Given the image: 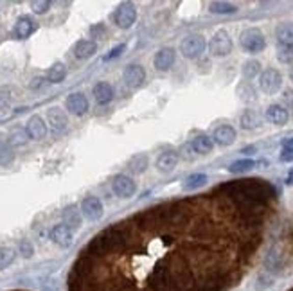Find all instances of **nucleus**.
<instances>
[{
    "label": "nucleus",
    "mask_w": 293,
    "mask_h": 291,
    "mask_svg": "<svg viewBox=\"0 0 293 291\" xmlns=\"http://www.w3.org/2000/svg\"><path fill=\"white\" fill-rule=\"evenodd\" d=\"M239 45L248 54H259L267 49V38L261 29L257 27H248L239 34Z\"/></svg>",
    "instance_id": "obj_1"
},
{
    "label": "nucleus",
    "mask_w": 293,
    "mask_h": 291,
    "mask_svg": "<svg viewBox=\"0 0 293 291\" xmlns=\"http://www.w3.org/2000/svg\"><path fill=\"white\" fill-rule=\"evenodd\" d=\"M232 38L225 29H220L212 34V38L209 42V52L214 58H227L232 52Z\"/></svg>",
    "instance_id": "obj_2"
},
{
    "label": "nucleus",
    "mask_w": 293,
    "mask_h": 291,
    "mask_svg": "<svg viewBox=\"0 0 293 291\" xmlns=\"http://www.w3.org/2000/svg\"><path fill=\"white\" fill-rule=\"evenodd\" d=\"M259 90L267 95H275L282 88V74L277 68H267L259 76Z\"/></svg>",
    "instance_id": "obj_3"
},
{
    "label": "nucleus",
    "mask_w": 293,
    "mask_h": 291,
    "mask_svg": "<svg viewBox=\"0 0 293 291\" xmlns=\"http://www.w3.org/2000/svg\"><path fill=\"white\" fill-rule=\"evenodd\" d=\"M205 47L207 43L202 34H191V36L182 40V43H180V52H182V56L187 58V60H196V58H200L203 54Z\"/></svg>",
    "instance_id": "obj_4"
},
{
    "label": "nucleus",
    "mask_w": 293,
    "mask_h": 291,
    "mask_svg": "<svg viewBox=\"0 0 293 291\" xmlns=\"http://www.w3.org/2000/svg\"><path fill=\"white\" fill-rule=\"evenodd\" d=\"M137 20V9L131 2H122L114 13V22L121 29H129Z\"/></svg>",
    "instance_id": "obj_5"
},
{
    "label": "nucleus",
    "mask_w": 293,
    "mask_h": 291,
    "mask_svg": "<svg viewBox=\"0 0 293 291\" xmlns=\"http://www.w3.org/2000/svg\"><path fill=\"white\" fill-rule=\"evenodd\" d=\"M112 191L115 193V196L128 200L137 191V183L134 181V178L126 176V174H115L114 180H112Z\"/></svg>",
    "instance_id": "obj_6"
},
{
    "label": "nucleus",
    "mask_w": 293,
    "mask_h": 291,
    "mask_svg": "<svg viewBox=\"0 0 293 291\" xmlns=\"http://www.w3.org/2000/svg\"><path fill=\"white\" fill-rule=\"evenodd\" d=\"M47 122H49L54 135L65 133L67 131V126H69V119H67L65 112L61 108H58V106H52V108L47 110Z\"/></svg>",
    "instance_id": "obj_7"
},
{
    "label": "nucleus",
    "mask_w": 293,
    "mask_h": 291,
    "mask_svg": "<svg viewBox=\"0 0 293 291\" xmlns=\"http://www.w3.org/2000/svg\"><path fill=\"white\" fill-rule=\"evenodd\" d=\"M103 201L97 196H87L81 201V214L90 221H97L103 218Z\"/></svg>",
    "instance_id": "obj_8"
},
{
    "label": "nucleus",
    "mask_w": 293,
    "mask_h": 291,
    "mask_svg": "<svg viewBox=\"0 0 293 291\" xmlns=\"http://www.w3.org/2000/svg\"><path fill=\"white\" fill-rule=\"evenodd\" d=\"M122 77H124V83L128 85L129 88H139L146 81V70L142 65L131 63L124 68Z\"/></svg>",
    "instance_id": "obj_9"
},
{
    "label": "nucleus",
    "mask_w": 293,
    "mask_h": 291,
    "mask_svg": "<svg viewBox=\"0 0 293 291\" xmlns=\"http://www.w3.org/2000/svg\"><path fill=\"white\" fill-rule=\"evenodd\" d=\"M65 108H67L69 114L81 117V115H85L88 112V99L85 97V94H81V92H74V94H70L69 97H67V101H65Z\"/></svg>",
    "instance_id": "obj_10"
},
{
    "label": "nucleus",
    "mask_w": 293,
    "mask_h": 291,
    "mask_svg": "<svg viewBox=\"0 0 293 291\" xmlns=\"http://www.w3.org/2000/svg\"><path fill=\"white\" fill-rule=\"evenodd\" d=\"M176 61V50L173 47H162L158 52L155 54V60H153V65L158 72H168L169 68L175 65Z\"/></svg>",
    "instance_id": "obj_11"
},
{
    "label": "nucleus",
    "mask_w": 293,
    "mask_h": 291,
    "mask_svg": "<svg viewBox=\"0 0 293 291\" xmlns=\"http://www.w3.org/2000/svg\"><path fill=\"white\" fill-rule=\"evenodd\" d=\"M236 139H237V133L230 124L218 126V128L214 129V133H212V140L218 144V146H223V148L232 146V144L236 142Z\"/></svg>",
    "instance_id": "obj_12"
},
{
    "label": "nucleus",
    "mask_w": 293,
    "mask_h": 291,
    "mask_svg": "<svg viewBox=\"0 0 293 291\" xmlns=\"http://www.w3.org/2000/svg\"><path fill=\"white\" fill-rule=\"evenodd\" d=\"M25 131L29 135V139L33 140H42L45 139L47 135V124L40 115H33V117L27 121V126H25Z\"/></svg>",
    "instance_id": "obj_13"
},
{
    "label": "nucleus",
    "mask_w": 293,
    "mask_h": 291,
    "mask_svg": "<svg viewBox=\"0 0 293 291\" xmlns=\"http://www.w3.org/2000/svg\"><path fill=\"white\" fill-rule=\"evenodd\" d=\"M50 239H52V243H56L58 246H61V248H69L70 245H72V230H70L67 225H56V227L50 230Z\"/></svg>",
    "instance_id": "obj_14"
},
{
    "label": "nucleus",
    "mask_w": 293,
    "mask_h": 291,
    "mask_svg": "<svg viewBox=\"0 0 293 291\" xmlns=\"http://www.w3.org/2000/svg\"><path fill=\"white\" fill-rule=\"evenodd\" d=\"M267 121L275 126H284L289 121V112L282 104H270L267 108Z\"/></svg>",
    "instance_id": "obj_15"
},
{
    "label": "nucleus",
    "mask_w": 293,
    "mask_h": 291,
    "mask_svg": "<svg viewBox=\"0 0 293 291\" xmlns=\"http://www.w3.org/2000/svg\"><path fill=\"white\" fill-rule=\"evenodd\" d=\"M35 31H36L35 20L31 18V16H20V18L16 20L13 33H15V36L18 40H25V38H29V36L35 33Z\"/></svg>",
    "instance_id": "obj_16"
},
{
    "label": "nucleus",
    "mask_w": 293,
    "mask_h": 291,
    "mask_svg": "<svg viewBox=\"0 0 293 291\" xmlns=\"http://www.w3.org/2000/svg\"><path fill=\"white\" fill-rule=\"evenodd\" d=\"M275 38L282 47H293V22H282L275 27Z\"/></svg>",
    "instance_id": "obj_17"
},
{
    "label": "nucleus",
    "mask_w": 293,
    "mask_h": 291,
    "mask_svg": "<svg viewBox=\"0 0 293 291\" xmlns=\"http://www.w3.org/2000/svg\"><path fill=\"white\" fill-rule=\"evenodd\" d=\"M191 148L198 155H209L214 149V140L209 135H205V133H200V135H196L191 140Z\"/></svg>",
    "instance_id": "obj_18"
},
{
    "label": "nucleus",
    "mask_w": 293,
    "mask_h": 291,
    "mask_svg": "<svg viewBox=\"0 0 293 291\" xmlns=\"http://www.w3.org/2000/svg\"><path fill=\"white\" fill-rule=\"evenodd\" d=\"M94 99L97 104L104 106L114 99V87L106 81H101L94 87Z\"/></svg>",
    "instance_id": "obj_19"
},
{
    "label": "nucleus",
    "mask_w": 293,
    "mask_h": 291,
    "mask_svg": "<svg viewBox=\"0 0 293 291\" xmlns=\"http://www.w3.org/2000/svg\"><path fill=\"white\" fill-rule=\"evenodd\" d=\"M176 166H178V155L175 151L160 153L158 158H156V169L160 173H171Z\"/></svg>",
    "instance_id": "obj_20"
},
{
    "label": "nucleus",
    "mask_w": 293,
    "mask_h": 291,
    "mask_svg": "<svg viewBox=\"0 0 293 291\" xmlns=\"http://www.w3.org/2000/svg\"><path fill=\"white\" fill-rule=\"evenodd\" d=\"M95 52H97V43L92 42V40H79V42H76V45H74V56H76L77 60H88V58H92Z\"/></svg>",
    "instance_id": "obj_21"
},
{
    "label": "nucleus",
    "mask_w": 293,
    "mask_h": 291,
    "mask_svg": "<svg viewBox=\"0 0 293 291\" xmlns=\"http://www.w3.org/2000/svg\"><path fill=\"white\" fill-rule=\"evenodd\" d=\"M63 225L70 228V230H76V228L81 227V214L77 210L76 205H69V207L63 210Z\"/></svg>",
    "instance_id": "obj_22"
},
{
    "label": "nucleus",
    "mask_w": 293,
    "mask_h": 291,
    "mask_svg": "<svg viewBox=\"0 0 293 291\" xmlns=\"http://www.w3.org/2000/svg\"><path fill=\"white\" fill-rule=\"evenodd\" d=\"M148 167H149V158H148V155H144V153L134 155L128 162V169L135 174H142Z\"/></svg>",
    "instance_id": "obj_23"
},
{
    "label": "nucleus",
    "mask_w": 293,
    "mask_h": 291,
    "mask_svg": "<svg viewBox=\"0 0 293 291\" xmlns=\"http://www.w3.org/2000/svg\"><path fill=\"white\" fill-rule=\"evenodd\" d=\"M239 124L243 129H255L261 124V119H259L257 112L254 110H245L239 117Z\"/></svg>",
    "instance_id": "obj_24"
},
{
    "label": "nucleus",
    "mask_w": 293,
    "mask_h": 291,
    "mask_svg": "<svg viewBox=\"0 0 293 291\" xmlns=\"http://www.w3.org/2000/svg\"><path fill=\"white\" fill-rule=\"evenodd\" d=\"M65 77H67V67H65L61 61H56V63L49 68V72H47L49 83H61Z\"/></svg>",
    "instance_id": "obj_25"
},
{
    "label": "nucleus",
    "mask_w": 293,
    "mask_h": 291,
    "mask_svg": "<svg viewBox=\"0 0 293 291\" xmlns=\"http://www.w3.org/2000/svg\"><path fill=\"white\" fill-rule=\"evenodd\" d=\"M237 97L243 102H254L255 99H257V92H255V88L250 85V81L239 83V87H237Z\"/></svg>",
    "instance_id": "obj_26"
},
{
    "label": "nucleus",
    "mask_w": 293,
    "mask_h": 291,
    "mask_svg": "<svg viewBox=\"0 0 293 291\" xmlns=\"http://www.w3.org/2000/svg\"><path fill=\"white\" fill-rule=\"evenodd\" d=\"M209 181V176L203 173H194L191 176L185 178V183H183V189L185 191H194L198 189V187H203Z\"/></svg>",
    "instance_id": "obj_27"
},
{
    "label": "nucleus",
    "mask_w": 293,
    "mask_h": 291,
    "mask_svg": "<svg viewBox=\"0 0 293 291\" xmlns=\"http://www.w3.org/2000/svg\"><path fill=\"white\" fill-rule=\"evenodd\" d=\"M241 72H243L245 80H254V77L261 76V63H259V61H255V60L245 61Z\"/></svg>",
    "instance_id": "obj_28"
},
{
    "label": "nucleus",
    "mask_w": 293,
    "mask_h": 291,
    "mask_svg": "<svg viewBox=\"0 0 293 291\" xmlns=\"http://www.w3.org/2000/svg\"><path fill=\"white\" fill-rule=\"evenodd\" d=\"M209 11L214 13V15H232V13L237 11V8L230 2H210Z\"/></svg>",
    "instance_id": "obj_29"
},
{
    "label": "nucleus",
    "mask_w": 293,
    "mask_h": 291,
    "mask_svg": "<svg viewBox=\"0 0 293 291\" xmlns=\"http://www.w3.org/2000/svg\"><path fill=\"white\" fill-rule=\"evenodd\" d=\"M255 167V160L252 158H241V160H236V162L230 164L229 171L234 174H239V173H247V171L254 169Z\"/></svg>",
    "instance_id": "obj_30"
},
{
    "label": "nucleus",
    "mask_w": 293,
    "mask_h": 291,
    "mask_svg": "<svg viewBox=\"0 0 293 291\" xmlns=\"http://www.w3.org/2000/svg\"><path fill=\"white\" fill-rule=\"evenodd\" d=\"M15 250L13 248H8V246H2L0 248V270H6L8 266L13 264L15 261Z\"/></svg>",
    "instance_id": "obj_31"
},
{
    "label": "nucleus",
    "mask_w": 293,
    "mask_h": 291,
    "mask_svg": "<svg viewBox=\"0 0 293 291\" xmlns=\"http://www.w3.org/2000/svg\"><path fill=\"white\" fill-rule=\"evenodd\" d=\"M15 160V151L11 149V146H0V166H9Z\"/></svg>",
    "instance_id": "obj_32"
},
{
    "label": "nucleus",
    "mask_w": 293,
    "mask_h": 291,
    "mask_svg": "<svg viewBox=\"0 0 293 291\" xmlns=\"http://www.w3.org/2000/svg\"><path fill=\"white\" fill-rule=\"evenodd\" d=\"M277 60L281 63H293V47H277Z\"/></svg>",
    "instance_id": "obj_33"
},
{
    "label": "nucleus",
    "mask_w": 293,
    "mask_h": 291,
    "mask_svg": "<svg viewBox=\"0 0 293 291\" xmlns=\"http://www.w3.org/2000/svg\"><path fill=\"white\" fill-rule=\"evenodd\" d=\"M27 139H29L27 131H23V129H15V131L9 135V144H11V146H23V144L27 142Z\"/></svg>",
    "instance_id": "obj_34"
},
{
    "label": "nucleus",
    "mask_w": 293,
    "mask_h": 291,
    "mask_svg": "<svg viewBox=\"0 0 293 291\" xmlns=\"http://www.w3.org/2000/svg\"><path fill=\"white\" fill-rule=\"evenodd\" d=\"M31 9H33L36 15H45L50 9V2L49 0H35V2H31Z\"/></svg>",
    "instance_id": "obj_35"
},
{
    "label": "nucleus",
    "mask_w": 293,
    "mask_h": 291,
    "mask_svg": "<svg viewBox=\"0 0 293 291\" xmlns=\"http://www.w3.org/2000/svg\"><path fill=\"white\" fill-rule=\"evenodd\" d=\"M11 90L8 87H0V110H6L9 104H11Z\"/></svg>",
    "instance_id": "obj_36"
},
{
    "label": "nucleus",
    "mask_w": 293,
    "mask_h": 291,
    "mask_svg": "<svg viewBox=\"0 0 293 291\" xmlns=\"http://www.w3.org/2000/svg\"><path fill=\"white\" fill-rule=\"evenodd\" d=\"M18 250H20V253H22V257H25V259L33 257V253H35V248H33V245H31L27 239H22V241H20Z\"/></svg>",
    "instance_id": "obj_37"
},
{
    "label": "nucleus",
    "mask_w": 293,
    "mask_h": 291,
    "mask_svg": "<svg viewBox=\"0 0 293 291\" xmlns=\"http://www.w3.org/2000/svg\"><path fill=\"white\" fill-rule=\"evenodd\" d=\"M124 50H126V45H124V43H121V45H115L114 49H112L110 52H108L106 56H104V61L115 60V58H119V56H121V54L124 52Z\"/></svg>",
    "instance_id": "obj_38"
},
{
    "label": "nucleus",
    "mask_w": 293,
    "mask_h": 291,
    "mask_svg": "<svg viewBox=\"0 0 293 291\" xmlns=\"http://www.w3.org/2000/svg\"><path fill=\"white\" fill-rule=\"evenodd\" d=\"M281 162H291L293 160V151H288V149H282L281 151Z\"/></svg>",
    "instance_id": "obj_39"
},
{
    "label": "nucleus",
    "mask_w": 293,
    "mask_h": 291,
    "mask_svg": "<svg viewBox=\"0 0 293 291\" xmlns=\"http://www.w3.org/2000/svg\"><path fill=\"white\" fill-rule=\"evenodd\" d=\"M282 149H288V151H293V137H289V139H286L284 142H282Z\"/></svg>",
    "instance_id": "obj_40"
},
{
    "label": "nucleus",
    "mask_w": 293,
    "mask_h": 291,
    "mask_svg": "<svg viewBox=\"0 0 293 291\" xmlns=\"http://www.w3.org/2000/svg\"><path fill=\"white\" fill-rule=\"evenodd\" d=\"M42 77H36V80H33V83H31V88H33V90H36V88H40L42 87Z\"/></svg>",
    "instance_id": "obj_41"
},
{
    "label": "nucleus",
    "mask_w": 293,
    "mask_h": 291,
    "mask_svg": "<svg viewBox=\"0 0 293 291\" xmlns=\"http://www.w3.org/2000/svg\"><path fill=\"white\" fill-rule=\"evenodd\" d=\"M286 186H288V187H293V169H289L288 176H286Z\"/></svg>",
    "instance_id": "obj_42"
},
{
    "label": "nucleus",
    "mask_w": 293,
    "mask_h": 291,
    "mask_svg": "<svg viewBox=\"0 0 293 291\" xmlns=\"http://www.w3.org/2000/svg\"><path fill=\"white\" fill-rule=\"evenodd\" d=\"M288 74H289V80L293 81V63L289 65V72H288Z\"/></svg>",
    "instance_id": "obj_43"
}]
</instances>
